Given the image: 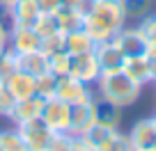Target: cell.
Segmentation results:
<instances>
[{"mask_svg": "<svg viewBox=\"0 0 156 151\" xmlns=\"http://www.w3.org/2000/svg\"><path fill=\"white\" fill-rule=\"evenodd\" d=\"M126 25V16L122 12L119 0H97L94 9L85 16L83 30L94 41H108Z\"/></svg>", "mask_w": 156, "mask_h": 151, "instance_id": "6da1fadb", "label": "cell"}, {"mask_svg": "<svg viewBox=\"0 0 156 151\" xmlns=\"http://www.w3.org/2000/svg\"><path fill=\"white\" fill-rule=\"evenodd\" d=\"M94 87H97V96L119 105L122 110L138 103V98L142 94V87L136 80L129 78L124 69H119V71H103L99 76V80L94 83Z\"/></svg>", "mask_w": 156, "mask_h": 151, "instance_id": "7a4b0ae2", "label": "cell"}, {"mask_svg": "<svg viewBox=\"0 0 156 151\" xmlns=\"http://www.w3.org/2000/svg\"><path fill=\"white\" fill-rule=\"evenodd\" d=\"M97 92L92 89V85H85L83 80H78L76 76L71 73H64V76H58V85H55V98L69 103H80V101H87V98H94Z\"/></svg>", "mask_w": 156, "mask_h": 151, "instance_id": "3957f363", "label": "cell"}, {"mask_svg": "<svg viewBox=\"0 0 156 151\" xmlns=\"http://www.w3.org/2000/svg\"><path fill=\"white\" fill-rule=\"evenodd\" d=\"M16 128H19V133L23 135V142H25V146H28V151H46L48 144H51V140H53V135H55V133L44 124L41 117H34V119H30V122H23Z\"/></svg>", "mask_w": 156, "mask_h": 151, "instance_id": "277c9868", "label": "cell"}, {"mask_svg": "<svg viewBox=\"0 0 156 151\" xmlns=\"http://www.w3.org/2000/svg\"><path fill=\"white\" fill-rule=\"evenodd\" d=\"M39 117L44 119V124L51 128L53 133H69V117H71V105L60 98H46L44 108H41V115Z\"/></svg>", "mask_w": 156, "mask_h": 151, "instance_id": "5b68a950", "label": "cell"}, {"mask_svg": "<svg viewBox=\"0 0 156 151\" xmlns=\"http://www.w3.org/2000/svg\"><path fill=\"white\" fill-rule=\"evenodd\" d=\"M112 39L117 41V46L122 48V53L126 57H140L147 53V37L142 34V30L138 25H124Z\"/></svg>", "mask_w": 156, "mask_h": 151, "instance_id": "8992f818", "label": "cell"}, {"mask_svg": "<svg viewBox=\"0 0 156 151\" xmlns=\"http://www.w3.org/2000/svg\"><path fill=\"white\" fill-rule=\"evenodd\" d=\"M129 142H131L133 151H154L156 149V122L154 117L140 119L131 126V131L126 133Z\"/></svg>", "mask_w": 156, "mask_h": 151, "instance_id": "52a82bcc", "label": "cell"}, {"mask_svg": "<svg viewBox=\"0 0 156 151\" xmlns=\"http://www.w3.org/2000/svg\"><path fill=\"white\" fill-rule=\"evenodd\" d=\"M69 73L76 76L78 80H83L85 85H92L99 80L101 76V67H99L97 57H94V50L90 53H80V55H71V62H69Z\"/></svg>", "mask_w": 156, "mask_h": 151, "instance_id": "ba28073f", "label": "cell"}, {"mask_svg": "<svg viewBox=\"0 0 156 151\" xmlns=\"http://www.w3.org/2000/svg\"><path fill=\"white\" fill-rule=\"evenodd\" d=\"M9 48L16 55L41 50V37L32 25H12L9 28Z\"/></svg>", "mask_w": 156, "mask_h": 151, "instance_id": "9c48e42d", "label": "cell"}, {"mask_svg": "<svg viewBox=\"0 0 156 151\" xmlns=\"http://www.w3.org/2000/svg\"><path fill=\"white\" fill-rule=\"evenodd\" d=\"M94 57H97L99 67L103 71H119L124 69V62H126V55L122 53V48L117 46L115 39H108V41H99L94 46Z\"/></svg>", "mask_w": 156, "mask_h": 151, "instance_id": "30bf717a", "label": "cell"}, {"mask_svg": "<svg viewBox=\"0 0 156 151\" xmlns=\"http://www.w3.org/2000/svg\"><path fill=\"white\" fill-rule=\"evenodd\" d=\"M97 98V96H94ZM94 98L73 103L71 117H69V135H83L97 119H94Z\"/></svg>", "mask_w": 156, "mask_h": 151, "instance_id": "8fae6325", "label": "cell"}, {"mask_svg": "<svg viewBox=\"0 0 156 151\" xmlns=\"http://www.w3.org/2000/svg\"><path fill=\"white\" fill-rule=\"evenodd\" d=\"M124 71L131 80H136L140 87L154 83L156 80V64L151 62L147 55H140V57H126L124 62Z\"/></svg>", "mask_w": 156, "mask_h": 151, "instance_id": "7c38bea8", "label": "cell"}, {"mask_svg": "<svg viewBox=\"0 0 156 151\" xmlns=\"http://www.w3.org/2000/svg\"><path fill=\"white\" fill-rule=\"evenodd\" d=\"M5 87L12 92V96L16 101L19 98H28L32 94H37V78L30 76V73H25V71H21V69H16L9 78L5 80Z\"/></svg>", "mask_w": 156, "mask_h": 151, "instance_id": "4fadbf2b", "label": "cell"}, {"mask_svg": "<svg viewBox=\"0 0 156 151\" xmlns=\"http://www.w3.org/2000/svg\"><path fill=\"white\" fill-rule=\"evenodd\" d=\"M44 101L46 98L37 96V94H32V96H28V98H19L9 122L14 124V126H19V124H23V122H30V119L39 117V115H41V108H44Z\"/></svg>", "mask_w": 156, "mask_h": 151, "instance_id": "5bb4252c", "label": "cell"}, {"mask_svg": "<svg viewBox=\"0 0 156 151\" xmlns=\"http://www.w3.org/2000/svg\"><path fill=\"white\" fill-rule=\"evenodd\" d=\"M94 119L106 128H119L122 126V108L97 96L94 98Z\"/></svg>", "mask_w": 156, "mask_h": 151, "instance_id": "9a60e30c", "label": "cell"}, {"mask_svg": "<svg viewBox=\"0 0 156 151\" xmlns=\"http://www.w3.org/2000/svg\"><path fill=\"white\" fill-rule=\"evenodd\" d=\"M41 16L39 0H16L12 5V25H34Z\"/></svg>", "mask_w": 156, "mask_h": 151, "instance_id": "2e32d148", "label": "cell"}, {"mask_svg": "<svg viewBox=\"0 0 156 151\" xmlns=\"http://www.w3.org/2000/svg\"><path fill=\"white\" fill-rule=\"evenodd\" d=\"M16 67L21 71L30 73V76H41V73L48 71V57H46L41 50H32V53H23V55H16Z\"/></svg>", "mask_w": 156, "mask_h": 151, "instance_id": "e0dca14e", "label": "cell"}, {"mask_svg": "<svg viewBox=\"0 0 156 151\" xmlns=\"http://www.w3.org/2000/svg\"><path fill=\"white\" fill-rule=\"evenodd\" d=\"M94 46H97V41H94V39L90 37L87 32H85L83 28L76 30V32L64 34V50H67L69 55L90 53V50H94Z\"/></svg>", "mask_w": 156, "mask_h": 151, "instance_id": "ac0fdd59", "label": "cell"}, {"mask_svg": "<svg viewBox=\"0 0 156 151\" xmlns=\"http://www.w3.org/2000/svg\"><path fill=\"white\" fill-rule=\"evenodd\" d=\"M32 28L37 30V34L41 37V39L62 32V28H60V19H58V14H55V12H41V16L34 21Z\"/></svg>", "mask_w": 156, "mask_h": 151, "instance_id": "d6986e66", "label": "cell"}, {"mask_svg": "<svg viewBox=\"0 0 156 151\" xmlns=\"http://www.w3.org/2000/svg\"><path fill=\"white\" fill-rule=\"evenodd\" d=\"M119 5H122L126 21H140L151 12L154 0H119Z\"/></svg>", "mask_w": 156, "mask_h": 151, "instance_id": "ffe728a7", "label": "cell"}, {"mask_svg": "<svg viewBox=\"0 0 156 151\" xmlns=\"http://www.w3.org/2000/svg\"><path fill=\"white\" fill-rule=\"evenodd\" d=\"M0 140H2V149L5 151H28L23 135L19 133V128L14 124L9 128H0Z\"/></svg>", "mask_w": 156, "mask_h": 151, "instance_id": "44dd1931", "label": "cell"}, {"mask_svg": "<svg viewBox=\"0 0 156 151\" xmlns=\"http://www.w3.org/2000/svg\"><path fill=\"white\" fill-rule=\"evenodd\" d=\"M55 14H58V19H60V28H62L64 34L80 30L83 23H85V19L78 14L76 9H60V12H55Z\"/></svg>", "mask_w": 156, "mask_h": 151, "instance_id": "7402d4cb", "label": "cell"}, {"mask_svg": "<svg viewBox=\"0 0 156 151\" xmlns=\"http://www.w3.org/2000/svg\"><path fill=\"white\" fill-rule=\"evenodd\" d=\"M55 85H58V76L51 71L37 76V96L41 98H53L55 96Z\"/></svg>", "mask_w": 156, "mask_h": 151, "instance_id": "603a6c76", "label": "cell"}, {"mask_svg": "<svg viewBox=\"0 0 156 151\" xmlns=\"http://www.w3.org/2000/svg\"><path fill=\"white\" fill-rule=\"evenodd\" d=\"M48 57V71L55 73V76H64L69 73V62H71V55L67 50L62 53H55V55H46Z\"/></svg>", "mask_w": 156, "mask_h": 151, "instance_id": "cb8c5ba5", "label": "cell"}, {"mask_svg": "<svg viewBox=\"0 0 156 151\" xmlns=\"http://www.w3.org/2000/svg\"><path fill=\"white\" fill-rule=\"evenodd\" d=\"M14 105H16V98L12 96V92L5 87H0V117L2 119H12V112H14Z\"/></svg>", "mask_w": 156, "mask_h": 151, "instance_id": "d4e9b609", "label": "cell"}, {"mask_svg": "<svg viewBox=\"0 0 156 151\" xmlns=\"http://www.w3.org/2000/svg\"><path fill=\"white\" fill-rule=\"evenodd\" d=\"M62 50H64V32L41 39V53L44 55H55V53H62Z\"/></svg>", "mask_w": 156, "mask_h": 151, "instance_id": "484cf974", "label": "cell"}, {"mask_svg": "<svg viewBox=\"0 0 156 151\" xmlns=\"http://www.w3.org/2000/svg\"><path fill=\"white\" fill-rule=\"evenodd\" d=\"M138 28L142 30V34L147 37V44L156 46V14H147L145 19H140V23H138Z\"/></svg>", "mask_w": 156, "mask_h": 151, "instance_id": "4316f807", "label": "cell"}, {"mask_svg": "<svg viewBox=\"0 0 156 151\" xmlns=\"http://www.w3.org/2000/svg\"><path fill=\"white\" fill-rule=\"evenodd\" d=\"M69 151H94V146L83 135H69Z\"/></svg>", "mask_w": 156, "mask_h": 151, "instance_id": "83f0119b", "label": "cell"}, {"mask_svg": "<svg viewBox=\"0 0 156 151\" xmlns=\"http://www.w3.org/2000/svg\"><path fill=\"white\" fill-rule=\"evenodd\" d=\"M0 25L12 28V5H7L2 0H0Z\"/></svg>", "mask_w": 156, "mask_h": 151, "instance_id": "f1b7e54d", "label": "cell"}, {"mask_svg": "<svg viewBox=\"0 0 156 151\" xmlns=\"http://www.w3.org/2000/svg\"><path fill=\"white\" fill-rule=\"evenodd\" d=\"M41 12H58L62 7V0H39Z\"/></svg>", "mask_w": 156, "mask_h": 151, "instance_id": "f546056e", "label": "cell"}, {"mask_svg": "<svg viewBox=\"0 0 156 151\" xmlns=\"http://www.w3.org/2000/svg\"><path fill=\"white\" fill-rule=\"evenodd\" d=\"M7 46H9V28L0 25V50L7 48Z\"/></svg>", "mask_w": 156, "mask_h": 151, "instance_id": "4dcf8cb0", "label": "cell"}, {"mask_svg": "<svg viewBox=\"0 0 156 151\" xmlns=\"http://www.w3.org/2000/svg\"><path fill=\"white\" fill-rule=\"evenodd\" d=\"M2 2H7V5H14V2H16V0H2Z\"/></svg>", "mask_w": 156, "mask_h": 151, "instance_id": "1f68e13d", "label": "cell"}, {"mask_svg": "<svg viewBox=\"0 0 156 151\" xmlns=\"http://www.w3.org/2000/svg\"><path fill=\"white\" fill-rule=\"evenodd\" d=\"M0 151H5V149H2V140H0Z\"/></svg>", "mask_w": 156, "mask_h": 151, "instance_id": "d6a6232c", "label": "cell"}, {"mask_svg": "<svg viewBox=\"0 0 156 151\" xmlns=\"http://www.w3.org/2000/svg\"><path fill=\"white\" fill-rule=\"evenodd\" d=\"M0 87H2V78H0Z\"/></svg>", "mask_w": 156, "mask_h": 151, "instance_id": "836d02e7", "label": "cell"}, {"mask_svg": "<svg viewBox=\"0 0 156 151\" xmlns=\"http://www.w3.org/2000/svg\"><path fill=\"white\" fill-rule=\"evenodd\" d=\"M154 122H156V115H154Z\"/></svg>", "mask_w": 156, "mask_h": 151, "instance_id": "e575fe53", "label": "cell"}, {"mask_svg": "<svg viewBox=\"0 0 156 151\" xmlns=\"http://www.w3.org/2000/svg\"><path fill=\"white\" fill-rule=\"evenodd\" d=\"M154 83H156V80H154Z\"/></svg>", "mask_w": 156, "mask_h": 151, "instance_id": "d590c367", "label": "cell"}, {"mask_svg": "<svg viewBox=\"0 0 156 151\" xmlns=\"http://www.w3.org/2000/svg\"><path fill=\"white\" fill-rule=\"evenodd\" d=\"M154 151H156V149H154Z\"/></svg>", "mask_w": 156, "mask_h": 151, "instance_id": "8d00e7d4", "label": "cell"}]
</instances>
